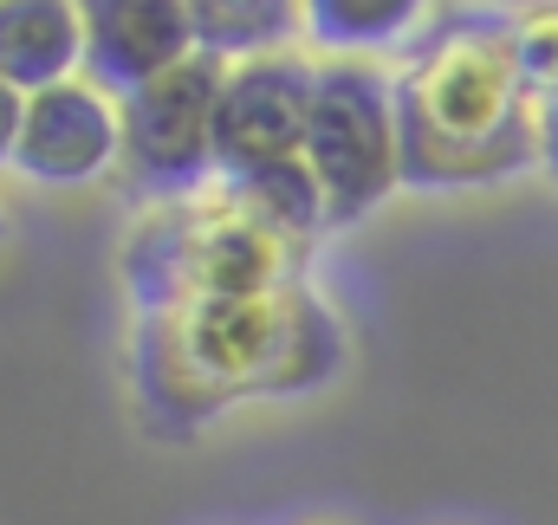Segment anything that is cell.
Wrapping results in <instances>:
<instances>
[{
    "mask_svg": "<svg viewBox=\"0 0 558 525\" xmlns=\"http://www.w3.org/2000/svg\"><path fill=\"white\" fill-rule=\"evenodd\" d=\"M539 162L558 175V105H546V111H539Z\"/></svg>",
    "mask_w": 558,
    "mask_h": 525,
    "instance_id": "cell-15",
    "label": "cell"
},
{
    "mask_svg": "<svg viewBox=\"0 0 558 525\" xmlns=\"http://www.w3.org/2000/svg\"><path fill=\"white\" fill-rule=\"evenodd\" d=\"M305 169L325 188L331 228H357L397 195V182H403L397 78L377 59H325L318 65Z\"/></svg>",
    "mask_w": 558,
    "mask_h": 525,
    "instance_id": "cell-4",
    "label": "cell"
},
{
    "mask_svg": "<svg viewBox=\"0 0 558 525\" xmlns=\"http://www.w3.org/2000/svg\"><path fill=\"white\" fill-rule=\"evenodd\" d=\"M513 65L526 78V91L539 98V111L558 105V0L513 13Z\"/></svg>",
    "mask_w": 558,
    "mask_h": 525,
    "instance_id": "cell-13",
    "label": "cell"
},
{
    "mask_svg": "<svg viewBox=\"0 0 558 525\" xmlns=\"http://www.w3.org/2000/svg\"><path fill=\"white\" fill-rule=\"evenodd\" d=\"M78 20H85V78L111 98H131L137 85L202 52L189 0H78Z\"/></svg>",
    "mask_w": 558,
    "mask_h": 525,
    "instance_id": "cell-8",
    "label": "cell"
},
{
    "mask_svg": "<svg viewBox=\"0 0 558 525\" xmlns=\"http://www.w3.org/2000/svg\"><path fill=\"white\" fill-rule=\"evenodd\" d=\"M0 234H7V202H0Z\"/></svg>",
    "mask_w": 558,
    "mask_h": 525,
    "instance_id": "cell-16",
    "label": "cell"
},
{
    "mask_svg": "<svg viewBox=\"0 0 558 525\" xmlns=\"http://www.w3.org/2000/svg\"><path fill=\"white\" fill-rule=\"evenodd\" d=\"M397 124L410 188L507 182L539 162V98L513 65V13L468 7L435 20L397 72Z\"/></svg>",
    "mask_w": 558,
    "mask_h": 525,
    "instance_id": "cell-2",
    "label": "cell"
},
{
    "mask_svg": "<svg viewBox=\"0 0 558 525\" xmlns=\"http://www.w3.org/2000/svg\"><path fill=\"white\" fill-rule=\"evenodd\" d=\"M221 85H228V59L195 52L175 72L118 98V111H124V162L118 169L143 202L175 208V202L208 195V182H221V143H215Z\"/></svg>",
    "mask_w": 558,
    "mask_h": 525,
    "instance_id": "cell-5",
    "label": "cell"
},
{
    "mask_svg": "<svg viewBox=\"0 0 558 525\" xmlns=\"http://www.w3.org/2000/svg\"><path fill=\"white\" fill-rule=\"evenodd\" d=\"M124 162V111L92 78H65L26 98V131L13 169L39 188H92Z\"/></svg>",
    "mask_w": 558,
    "mask_h": 525,
    "instance_id": "cell-7",
    "label": "cell"
},
{
    "mask_svg": "<svg viewBox=\"0 0 558 525\" xmlns=\"http://www.w3.org/2000/svg\"><path fill=\"white\" fill-rule=\"evenodd\" d=\"M124 285L137 312H175L202 298H274L299 285V260H292V241L260 228L221 188V202L195 195L149 215L137 241L124 247Z\"/></svg>",
    "mask_w": 558,
    "mask_h": 525,
    "instance_id": "cell-3",
    "label": "cell"
},
{
    "mask_svg": "<svg viewBox=\"0 0 558 525\" xmlns=\"http://www.w3.org/2000/svg\"><path fill=\"white\" fill-rule=\"evenodd\" d=\"M312 91H318V65L299 52H260L228 65L221 85V182L260 175L279 162H305V131H312Z\"/></svg>",
    "mask_w": 558,
    "mask_h": 525,
    "instance_id": "cell-6",
    "label": "cell"
},
{
    "mask_svg": "<svg viewBox=\"0 0 558 525\" xmlns=\"http://www.w3.org/2000/svg\"><path fill=\"white\" fill-rule=\"evenodd\" d=\"M195 20V46L215 59H260V52H286L299 26V0H189Z\"/></svg>",
    "mask_w": 558,
    "mask_h": 525,
    "instance_id": "cell-11",
    "label": "cell"
},
{
    "mask_svg": "<svg viewBox=\"0 0 558 525\" xmlns=\"http://www.w3.org/2000/svg\"><path fill=\"white\" fill-rule=\"evenodd\" d=\"M143 415L169 435L254 395L312 390L338 370V318L312 292L274 298H202L175 312H143L131 344Z\"/></svg>",
    "mask_w": 558,
    "mask_h": 525,
    "instance_id": "cell-1",
    "label": "cell"
},
{
    "mask_svg": "<svg viewBox=\"0 0 558 525\" xmlns=\"http://www.w3.org/2000/svg\"><path fill=\"white\" fill-rule=\"evenodd\" d=\"M260 228H274L279 241H312V234H325L331 228V215H325V188H318V175L305 169V162H279V169H260V175H241V182H221Z\"/></svg>",
    "mask_w": 558,
    "mask_h": 525,
    "instance_id": "cell-12",
    "label": "cell"
},
{
    "mask_svg": "<svg viewBox=\"0 0 558 525\" xmlns=\"http://www.w3.org/2000/svg\"><path fill=\"white\" fill-rule=\"evenodd\" d=\"M0 78L20 85L26 98L85 78L78 0H0Z\"/></svg>",
    "mask_w": 558,
    "mask_h": 525,
    "instance_id": "cell-9",
    "label": "cell"
},
{
    "mask_svg": "<svg viewBox=\"0 0 558 525\" xmlns=\"http://www.w3.org/2000/svg\"><path fill=\"white\" fill-rule=\"evenodd\" d=\"M20 131H26V91L0 78V162L20 156Z\"/></svg>",
    "mask_w": 558,
    "mask_h": 525,
    "instance_id": "cell-14",
    "label": "cell"
},
{
    "mask_svg": "<svg viewBox=\"0 0 558 525\" xmlns=\"http://www.w3.org/2000/svg\"><path fill=\"white\" fill-rule=\"evenodd\" d=\"M435 0H299V26L325 59H384L422 33Z\"/></svg>",
    "mask_w": 558,
    "mask_h": 525,
    "instance_id": "cell-10",
    "label": "cell"
}]
</instances>
